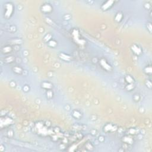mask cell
Instances as JSON below:
<instances>
[{
  "label": "cell",
  "mask_w": 152,
  "mask_h": 152,
  "mask_svg": "<svg viewBox=\"0 0 152 152\" xmlns=\"http://www.w3.org/2000/svg\"><path fill=\"white\" fill-rule=\"evenodd\" d=\"M14 123V120L10 116H1L0 118V127L1 130L7 129Z\"/></svg>",
  "instance_id": "6da1fadb"
},
{
  "label": "cell",
  "mask_w": 152,
  "mask_h": 152,
  "mask_svg": "<svg viewBox=\"0 0 152 152\" xmlns=\"http://www.w3.org/2000/svg\"><path fill=\"white\" fill-rule=\"evenodd\" d=\"M14 11V7L11 2H8L4 5V17L6 19L11 18Z\"/></svg>",
  "instance_id": "7a4b0ae2"
},
{
  "label": "cell",
  "mask_w": 152,
  "mask_h": 152,
  "mask_svg": "<svg viewBox=\"0 0 152 152\" xmlns=\"http://www.w3.org/2000/svg\"><path fill=\"white\" fill-rule=\"evenodd\" d=\"M118 127L115 124L112 123H107L103 127V131L107 133H112L118 131Z\"/></svg>",
  "instance_id": "3957f363"
},
{
  "label": "cell",
  "mask_w": 152,
  "mask_h": 152,
  "mask_svg": "<svg viewBox=\"0 0 152 152\" xmlns=\"http://www.w3.org/2000/svg\"><path fill=\"white\" fill-rule=\"evenodd\" d=\"M98 63L100 65V67L104 70L106 71L109 72L112 70V66L109 64L108 61L105 58H102L101 59H99Z\"/></svg>",
  "instance_id": "277c9868"
},
{
  "label": "cell",
  "mask_w": 152,
  "mask_h": 152,
  "mask_svg": "<svg viewBox=\"0 0 152 152\" xmlns=\"http://www.w3.org/2000/svg\"><path fill=\"white\" fill-rule=\"evenodd\" d=\"M40 10H41V12L43 14H51L53 11V7L51 5V4L48 3V2H45L41 5Z\"/></svg>",
  "instance_id": "5b68a950"
},
{
  "label": "cell",
  "mask_w": 152,
  "mask_h": 152,
  "mask_svg": "<svg viewBox=\"0 0 152 152\" xmlns=\"http://www.w3.org/2000/svg\"><path fill=\"white\" fill-rule=\"evenodd\" d=\"M121 141L123 143H125V144H128L130 146H132L134 142V136L128 134H125L122 137Z\"/></svg>",
  "instance_id": "8992f818"
},
{
  "label": "cell",
  "mask_w": 152,
  "mask_h": 152,
  "mask_svg": "<svg viewBox=\"0 0 152 152\" xmlns=\"http://www.w3.org/2000/svg\"><path fill=\"white\" fill-rule=\"evenodd\" d=\"M1 52L2 54H5V55H8V54H11L14 51V48H13V46L11 45H7L4 46L2 47L1 49Z\"/></svg>",
  "instance_id": "52a82bcc"
},
{
  "label": "cell",
  "mask_w": 152,
  "mask_h": 152,
  "mask_svg": "<svg viewBox=\"0 0 152 152\" xmlns=\"http://www.w3.org/2000/svg\"><path fill=\"white\" fill-rule=\"evenodd\" d=\"M131 49L134 55L137 56L140 55L143 52L142 49H141L139 45H137V44H133V45L131 46Z\"/></svg>",
  "instance_id": "ba28073f"
},
{
  "label": "cell",
  "mask_w": 152,
  "mask_h": 152,
  "mask_svg": "<svg viewBox=\"0 0 152 152\" xmlns=\"http://www.w3.org/2000/svg\"><path fill=\"white\" fill-rule=\"evenodd\" d=\"M41 87L43 89L46 91L49 90H52L53 87H54V85L52 83L48 82V81H43L41 83Z\"/></svg>",
  "instance_id": "9c48e42d"
},
{
  "label": "cell",
  "mask_w": 152,
  "mask_h": 152,
  "mask_svg": "<svg viewBox=\"0 0 152 152\" xmlns=\"http://www.w3.org/2000/svg\"><path fill=\"white\" fill-rule=\"evenodd\" d=\"M11 70L14 74L17 75H22L24 73V70L22 67L19 65H14L11 68Z\"/></svg>",
  "instance_id": "30bf717a"
},
{
  "label": "cell",
  "mask_w": 152,
  "mask_h": 152,
  "mask_svg": "<svg viewBox=\"0 0 152 152\" xmlns=\"http://www.w3.org/2000/svg\"><path fill=\"white\" fill-rule=\"evenodd\" d=\"M71 115L74 119H80L83 117V113L79 109H74L71 112Z\"/></svg>",
  "instance_id": "8fae6325"
},
{
  "label": "cell",
  "mask_w": 152,
  "mask_h": 152,
  "mask_svg": "<svg viewBox=\"0 0 152 152\" xmlns=\"http://www.w3.org/2000/svg\"><path fill=\"white\" fill-rule=\"evenodd\" d=\"M113 3H114V1H106L101 6L102 10L103 11L108 10L109 9H110V7H112Z\"/></svg>",
  "instance_id": "7c38bea8"
},
{
  "label": "cell",
  "mask_w": 152,
  "mask_h": 152,
  "mask_svg": "<svg viewBox=\"0 0 152 152\" xmlns=\"http://www.w3.org/2000/svg\"><path fill=\"white\" fill-rule=\"evenodd\" d=\"M2 60L5 64H11L16 61V57L14 55H9L5 57Z\"/></svg>",
  "instance_id": "4fadbf2b"
},
{
  "label": "cell",
  "mask_w": 152,
  "mask_h": 152,
  "mask_svg": "<svg viewBox=\"0 0 152 152\" xmlns=\"http://www.w3.org/2000/svg\"><path fill=\"white\" fill-rule=\"evenodd\" d=\"M123 14H122V12L121 11H118V13H116L115 16L114 17V20L117 23H119L122 20V19H123Z\"/></svg>",
  "instance_id": "5bb4252c"
},
{
  "label": "cell",
  "mask_w": 152,
  "mask_h": 152,
  "mask_svg": "<svg viewBox=\"0 0 152 152\" xmlns=\"http://www.w3.org/2000/svg\"><path fill=\"white\" fill-rule=\"evenodd\" d=\"M85 149L86 150H87V151H93L94 147L93 144L91 143V142L90 141H88V142L86 143L85 144Z\"/></svg>",
  "instance_id": "9a60e30c"
},
{
  "label": "cell",
  "mask_w": 152,
  "mask_h": 152,
  "mask_svg": "<svg viewBox=\"0 0 152 152\" xmlns=\"http://www.w3.org/2000/svg\"><path fill=\"white\" fill-rule=\"evenodd\" d=\"M144 73L148 76H151L152 73V68L151 65H147L144 68Z\"/></svg>",
  "instance_id": "2e32d148"
},
{
  "label": "cell",
  "mask_w": 152,
  "mask_h": 152,
  "mask_svg": "<svg viewBox=\"0 0 152 152\" xmlns=\"http://www.w3.org/2000/svg\"><path fill=\"white\" fill-rule=\"evenodd\" d=\"M124 80L127 84H132L134 83V82H135V80H134V78L132 77L131 75L129 74L126 75V76H125Z\"/></svg>",
  "instance_id": "e0dca14e"
},
{
  "label": "cell",
  "mask_w": 152,
  "mask_h": 152,
  "mask_svg": "<svg viewBox=\"0 0 152 152\" xmlns=\"http://www.w3.org/2000/svg\"><path fill=\"white\" fill-rule=\"evenodd\" d=\"M46 97L48 100H51L54 97V92H53L52 90H49L46 91Z\"/></svg>",
  "instance_id": "ac0fdd59"
},
{
  "label": "cell",
  "mask_w": 152,
  "mask_h": 152,
  "mask_svg": "<svg viewBox=\"0 0 152 152\" xmlns=\"http://www.w3.org/2000/svg\"><path fill=\"white\" fill-rule=\"evenodd\" d=\"M128 134L134 136L138 134V130L135 128H130L129 130H128Z\"/></svg>",
  "instance_id": "d6986e66"
},
{
  "label": "cell",
  "mask_w": 152,
  "mask_h": 152,
  "mask_svg": "<svg viewBox=\"0 0 152 152\" xmlns=\"http://www.w3.org/2000/svg\"><path fill=\"white\" fill-rule=\"evenodd\" d=\"M48 43V45L51 48H55L57 46V45H58V43H57V41L54 39H51V41H49V42L47 43Z\"/></svg>",
  "instance_id": "ffe728a7"
},
{
  "label": "cell",
  "mask_w": 152,
  "mask_h": 152,
  "mask_svg": "<svg viewBox=\"0 0 152 152\" xmlns=\"http://www.w3.org/2000/svg\"><path fill=\"white\" fill-rule=\"evenodd\" d=\"M125 89L127 90L131 91L132 90H133L134 89V88H135V85H134V83L132 84H127L126 86H125Z\"/></svg>",
  "instance_id": "44dd1931"
},
{
  "label": "cell",
  "mask_w": 152,
  "mask_h": 152,
  "mask_svg": "<svg viewBox=\"0 0 152 152\" xmlns=\"http://www.w3.org/2000/svg\"><path fill=\"white\" fill-rule=\"evenodd\" d=\"M132 99L135 102H138L141 99V96H140V94L138 93H135L132 96Z\"/></svg>",
  "instance_id": "7402d4cb"
},
{
  "label": "cell",
  "mask_w": 152,
  "mask_h": 152,
  "mask_svg": "<svg viewBox=\"0 0 152 152\" xmlns=\"http://www.w3.org/2000/svg\"><path fill=\"white\" fill-rule=\"evenodd\" d=\"M8 32H11V33H14L17 31V27L15 25H11L8 29Z\"/></svg>",
  "instance_id": "603a6c76"
},
{
  "label": "cell",
  "mask_w": 152,
  "mask_h": 152,
  "mask_svg": "<svg viewBox=\"0 0 152 152\" xmlns=\"http://www.w3.org/2000/svg\"><path fill=\"white\" fill-rule=\"evenodd\" d=\"M146 86L147 87V88H149V89H151L152 87V82L151 80H147L145 82Z\"/></svg>",
  "instance_id": "cb8c5ba5"
},
{
  "label": "cell",
  "mask_w": 152,
  "mask_h": 152,
  "mask_svg": "<svg viewBox=\"0 0 152 152\" xmlns=\"http://www.w3.org/2000/svg\"><path fill=\"white\" fill-rule=\"evenodd\" d=\"M30 87L28 85H24V86L23 87V91H24V92L27 93L28 91H30Z\"/></svg>",
  "instance_id": "d4e9b609"
},
{
  "label": "cell",
  "mask_w": 152,
  "mask_h": 152,
  "mask_svg": "<svg viewBox=\"0 0 152 152\" xmlns=\"http://www.w3.org/2000/svg\"><path fill=\"white\" fill-rule=\"evenodd\" d=\"M147 30L149 32V33H152V23L151 22H148V23H147Z\"/></svg>",
  "instance_id": "484cf974"
},
{
  "label": "cell",
  "mask_w": 152,
  "mask_h": 152,
  "mask_svg": "<svg viewBox=\"0 0 152 152\" xmlns=\"http://www.w3.org/2000/svg\"><path fill=\"white\" fill-rule=\"evenodd\" d=\"M9 85L10 86V87L12 88H14L16 86V82H14V81H11V82H10V83H9Z\"/></svg>",
  "instance_id": "4316f807"
},
{
  "label": "cell",
  "mask_w": 152,
  "mask_h": 152,
  "mask_svg": "<svg viewBox=\"0 0 152 152\" xmlns=\"http://www.w3.org/2000/svg\"><path fill=\"white\" fill-rule=\"evenodd\" d=\"M91 134L92 135H93V136H95V135H96V134L97 133V131L96 130H94V129H93L91 130Z\"/></svg>",
  "instance_id": "83f0119b"
},
{
  "label": "cell",
  "mask_w": 152,
  "mask_h": 152,
  "mask_svg": "<svg viewBox=\"0 0 152 152\" xmlns=\"http://www.w3.org/2000/svg\"><path fill=\"white\" fill-rule=\"evenodd\" d=\"M98 140L99 142H104L105 140V137L104 136H102V135H100V136L99 137Z\"/></svg>",
  "instance_id": "f1b7e54d"
}]
</instances>
